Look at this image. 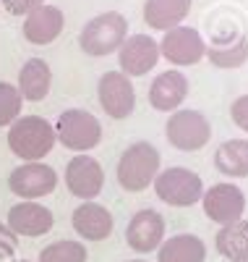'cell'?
Masks as SVG:
<instances>
[{"label":"cell","mask_w":248,"mask_h":262,"mask_svg":"<svg viewBox=\"0 0 248 262\" xmlns=\"http://www.w3.org/2000/svg\"><path fill=\"white\" fill-rule=\"evenodd\" d=\"M55 126L42 116H21L8 128V147L24 163H39L55 147Z\"/></svg>","instance_id":"6da1fadb"},{"label":"cell","mask_w":248,"mask_h":262,"mask_svg":"<svg viewBox=\"0 0 248 262\" xmlns=\"http://www.w3.org/2000/svg\"><path fill=\"white\" fill-rule=\"evenodd\" d=\"M126 39H128V18L118 11H107L84 24L79 34V48L89 58H105L110 53H118Z\"/></svg>","instance_id":"7a4b0ae2"},{"label":"cell","mask_w":248,"mask_h":262,"mask_svg":"<svg viewBox=\"0 0 248 262\" xmlns=\"http://www.w3.org/2000/svg\"><path fill=\"white\" fill-rule=\"evenodd\" d=\"M160 173V152L149 142H133L118 160V184L126 191H144Z\"/></svg>","instance_id":"3957f363"},{"label":"cell","mask_w":248,"mask_h":262,"mask_svg":"<svg viewBox=\"0 0 248 262\" xmlns=\"http://www.w3.org/2000/svg\"><path fill=\"white\" fill-rule=\"evenodd\" d=\"M55 137L63 147L79 152V155H86L89 149H94L102 142V126L89 111L71 107V111H63L58 116Z\"/></svg>","instance_id":"277c9868"},{"label":"cell","mask_w":248,"mask_h":262,"mask_svg":"<svg viewBox=\"0 0 248 262\" xmlns=\"http://www.w3.org/2000/svg\"><path fill=\"white\" fill-rule=\"evenodd\" d=\"M154 191L162 202H167L172 207H191L204 194V181H201V176L196 170L175 165V168L157 173Z\"/></svg>","instance_id":"5b68a950"},{"label":"cell","mask_w":248,"mask_h":262,"mask_svg":"<svg viewBox=\"0 0 248 262\" xmlns=\"http://www.w3.org/2000/svg\"><path fill=\"white\" fill-rule=\"evenodd\" d=\"M165 137L180 152H196L212 139V123L199 111H175L165 126Z\"/></svg>","instance_id":"8992f818"},{"label":"cell","mask_w":248,"mask_h":262,"mask_svg":"<svg viewBox=\"0 0 248 262\" xmlns=\"http://www.w3.org/2000/svg\"><path fill=\"white\" fill-rule=\"evenodd\" d=\"M58 186V173L55 168L44 163H24L11 170L8 189L18 196L21 202H34L39 196L53 194Z\"/></svg>","instance_id":"52a82bcc"},{"label":"cell","mask_w":248,"mask_h":262,"mask_svg":"<svg viewBox=\"0 0 248 262\" xmlns=\"http://www.w3.org/2000/svg\"><path fill=\"white\" fill-rule=\"evenodd\" d=\"M201 207H204V215L212 223L230 226L235 221H243L245 194L235 184H214L212 189H204V194H201Z\"/></svg>","instance_id":"ba28073f"},{"label":"cell","mask_w":248,"mask_h":262,"mask_svg":"<svg viewBox=\"0 0 248 262\" xmlns=\"http://www.w3.org/2000/svg\"><path fill=\"white\" fill-rule=\"evenodd\" d=\"M97 97H100L102 111L115 121L128 118L133 113V107H136V90H133L131 79L123 71L102 74V79L97 84Z\"/></svg>","instance_id":"9c48e42d"},{"label":"cell","mask_w":248,"mask_h":262,"mask_svg":"<svg viewBox=\"0 0 248 262\" xmlns=\"http://www.w3.org/2000/svg\"><path fill=\"white\" fill-rule=\"evenodd\" d=\"M160 55L172 66H196L207 55V42L191 27H175L165 32L160 42Z\"/></svg>","instance_id":"30bf717a"},{"label":"cell","mask_w":248,"mask_h":262,"mask_svg":"<svg viewBox=\"0 0 248 262\" xmlns=\"http://www.w3.org/2000/svg\"><path fill=\"white\" fill-rule=\"evenodd\" d=\"M102 184H105V170L94 158L76 155V158L68 160V165H65V186H68V191L73 196H79V200L92 202L102 191Z\"/></svg>","instance_id":"8fae6325"},{"label":"cell","mask_w":248,"mask_h":262,"mask_svg":"<svg viewBox=\"0 0 248 262\" xmlns=\"http://www.w3.org/2000/svg\"><path fill=\"white\" fill-rule=\"evenodd\" d=\"M126 242L139 254L160 249L165 242V217L157 210H139L126 226Z\"/></svg>","instance_id":"7c38bea8"},{"label":"cell","mask_w":248,"mask_h":262,"mask_svg":"<svg viewBox=\"0 0 248 262\" xmlns=\"http://www.w3.org/2000/svg\"><path fill=\"white\" fill-rule=\"evenodd\" d=\"M157 60H160V45L146 37V34H133L128 37L120 50H118V63H120V71L131 79V76H144L149 74Z\"/></svg>","instance_id":"4fadbf2b"},{"label":"cell","mask_w":248,"mask_h":262,"mask_svg":"<svg viewBox=\"0 0 248 262\" xmlns=\"http://www.w3.org/2000/svg\"><path fill=\"white\" fill-rule=\"evenodd\" d=\"M53 223L55 217L53 212L44 207V205H37V202H21V205H13L8 210V228L16 233V236H27V238H37V236H44L53 231Z\"/></svg>","instance_id":"5bb4252c"},{"label":"cell","mask_w":248,"mask_h":262,"mask_svg":"<svg viewBox=\"0 0 248 262\" xmlns=\"http://www.w3.org/2000/svg\"><path fill=\"white\" fill-rule=\"evenodd\" d=\"M188 95V79L180 71H162L149 86V105L160 113H175L180 111Z\"/></svg>","instance_id":"9a60e30c"},{"label":"cell","mask_w":248,"mask_h":262,"mask_svg":"<svg viewBox=\"0 0 248 262\" xmlns=\"http://www.w3.org/2000/svg\"><path fill=\"white\" fill-rule=\"evenodd\" d=\"M71 226L81 238H86V242H105L112 233L115 221H112V212L107 207H102L97 202H84L73 210Z\"/></svg>","instance_id":"2e32d148"},{"label":"cell","mask_w":248,"mask_h":262,"mask_svg":"<svg viewBox=\"0 0 248 262\" xmlns=\"http://www.w3.org/2000/svg\"><path fill=\"white\" fill-rule=\"evenodd\" d=\"M63 24H65V16L58 6H47L44 3L42 8L32 11L27 18H24V39L32 42V45H50L55 42L63 32Z\"/></svg>","instance_id":"e0dca14e"},{"label":"cell","mask_w":248,"mask_h":262,"mask_svg":"<svg viewBox=\"0 0 248 262\" xmlns=\"http://www.w3.org/2000/svg\"><path fill=\"white\" fill-rule=\"evenodd\" d=\"M18 92L27 102H39L50 95V86H53V71L47 60L42 58H29L18 71Z\"/></svg>","instance_id":"ac0fdd59"},{"label":"cell","mask_w":248,"mask_h":262,"mask_svg":"<svg viewBox=\"0 0 248 262\" xmlns=\"http://www.w3.org/2000/svg\"><path fill=\"white\" fill-rule=\"evenodd\" d=\"M193 0H146L144 3V21L149 29L170 32L175 27H183V18L191 13Z\"/></svg>","instance_id":"d6986e66"},{"label":"cell","mask_w":248,"mask_h":262,"mask_svg":"<svg viewBox=\"0 0 248 262\" xmlns=\"http://www.w3.org/2000/svg\"><path fill=\"white\" fill-rule=\"evenodd\" d=\"M204 259H207V247L193 233L170 236L157 249V262H204Z\"/></svg>","instance_id":"ffe728a7"},{"label":"cell","mask_w":248,"mask_h":262,"mask_svg":"<svg viewBox=\"0 0 248 262\" xmlns=\"http://www.w3.org/2000/svg\"><path fill=\"white\" fill-rule=\"evenodd\" d=\"M214 168L228 179H248V139H228L214 152Z\"/></svg>","instance_id":"44dd1931"},{"label":"cell","mask_w":248,"mask_h":262,"mask_svg":"<svg viewBox=\"0 0 248 262\" xmlns=\"http://www.w3.org/2000/svg\"><path fill=\"white\" fill-rule=\"evenodd\" d=\"M217 252L230 262H248V221L222 226L214 236Z\"/></svg>","instance_id":"7402d4cb"},{"label":"cell","mask_w":248,"mask_h":262,"mask_svg":"<svg viewBox=\"0 0 248 262\" xmlns=\"http://www.w3.org/2000/svg\"><path fill=\"white\" fill-rule=\"evenodd\" d=\"M204 58H209V63L217 66V69H240V66L248 60V37L240 34L230 42L209 45Z\"/></svg>","instance_id":"603a6c76"},{"label":"cell","mask_w":248,"mask_h":262,"mask_svg":"<svg viewBox=\"0 0 248 262\" xmlns=\"http://www.w3.org/2000/svg\"><path fill=\"white\" fill-rule=\"evenodd\" d=\"M37 262H86V247L71 238H63V242H53L50 247H44L39 252Z\"/></svg>","instance_id":"cb8c5ba5"},{"label":"cell","mask_w":248,"mask_h":262,"mask_svg":"<svg viewBox=\"0 0 248 262\" xmlns=\"http://www.w3.org/2000/svg\"><path fill=\"white\" fill-rule=\"evenodd\" d=\"M21 105H24V97L18 86L0 81V126H11L16 118H21Z\"/></svg>","instance_id":"d4e9b609"},{"label":"cell","mask_w":248,"mask_h":262,"mask_svg":"<svg viewBox=\"0 0 248 262\" xmlns=\"http://www.w3.org/2000/svg\"><path fill=\"white\" fill-rule=\"evenodd\" d=\"M47 0H3V8L11 13V16H29L32 11L42 8Z\"/></svg>","instance_id":"484cf974"},{"label":"cell","mask_w":248,"mask_h":262,"mask_svg":"<svg viewBox=\"0 0 248 262\" xmlns=\"http://www.w3.org/2000/svg\"><path fill=\"white\" fill-rule=\"evenodd\" d=\"M230 118H233V123H235L238 128H243L245 134H248V95H240V97L233 102Z\"/></svg>","instance_id":"4316f807"},{"label":"cell","mask_w":248,"mask_h":262,"mask_svg":"<svg viewBox=\"0 0 248 262\" xmlns=\"http://www.w3.org/2000/svg\"><path fill=\"white\" fill-rule=\"evenodd\" d=\"M16 242H18V236H16L8 226L0 223V257H8V254L16 249Z\"/></svg>","instance_id":"83f0119b"},{"label":"cell","mask_w":248,"mask_h":262,"mask_svg":"<svg viewBox=\"0 0 248 262\" xmlns=\"http://www.w3.org/2000/svg\"><path fill=\"white\" fill-rule=\"evenodd\" d=\"M128 262H146V259H128Z\"/></svg>","instance_id":"f1b7e54d"},{"label":"cell","mask_w":248,"mask_h":262,"mask_svg":"<svg viewBox=\"0 0 248 262\" xmlns=\"http://www.w3.org/2000/svg\"><path fill=\"white\" fill-rule=\"evenodd\" d=\"M18 262H32V259H18Z\"/></svg>","instance_id":"f546056e"}]
</instances>
